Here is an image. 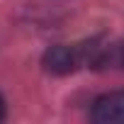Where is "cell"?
Segmentation results:
<instances>
[{
	"label": "cell",
	"instance_id": "6da1fadb",
	"mask_svg": "<svg viewBox=\"0 0 124 124\" xmlns=\"http://www.w3.org/2000/svg\"><path fill=\"white\" fill-rule=\"evenodd\" d=\"M41 66H44V71H49L54 76H68L78 68V51L66 44L49 46L41 56Z\"/></svg>",
	"mask_w": 124,
	"mask_h": 124
},
{
	"label": "cell",
	"instance_id": "7a4b0ae2",
	"mask_svg": "<svg viewBox=\"0 0 124 124\" xmlns=\"http://www.w3.org/2000/svg\"><path fill=\"white\" fill-rule=\"evenodd\" d=\"M93 119L97 124H124V90L100 95L93 102Z\"/></svg>",
	"mask_w": 124,
	"mask_h": 124
},
{
	"label": "cell",
	"instance_id": "3957f363",
	"mask_svg": "<svg viewBox=\"0 0 124 124\" xmlns=\"http://www.w3.org/2000/svg\"><path fill=\"white\" fill-rule=\"evenodd\" d=\"M5 117V102H3V97H0V119Z\"/></svg>",
	"mask_w": 124,
	"mask_h": 124
}]
</instances>
